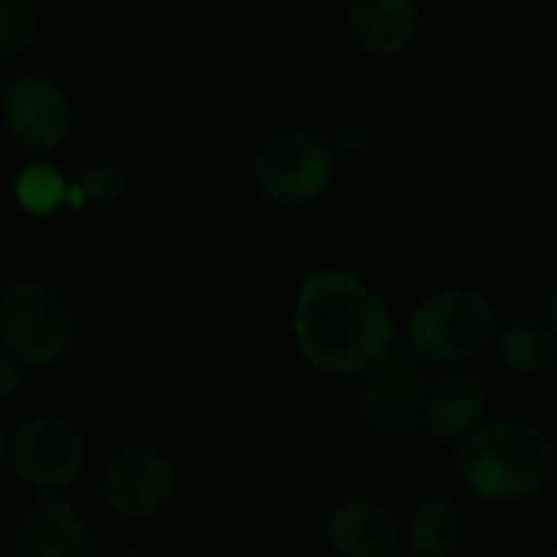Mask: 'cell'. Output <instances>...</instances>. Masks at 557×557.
Wrapping results in <instances>:
<instances>
[{
  "label": "cell",
  "instance_id": "obj_1",
  "mask_svg": "<svg viewBox=\"0 0 557 557\" xmlns=\"http://www.w3.org/2000/svg\"><path fill=\"white\" fill-rule=\"evenodd\" d=\"M290 333L317 375L362 379L395 352L398 320L372 284L343 268H320L297 287Z\"/></svg>",
  "mask_w": 557,
  "mask_h": 557
},
{
  "label": "cell",
  "instance_id": "obj_2",
  "mask_svg": "<svg viewBox=\"0 0 557 557\" xmlns=\"http://www.w3.org/2000/svg\"><path fill=\"white\" fill-rule=\"evenodd\" d=\"M454 470L480 506L516 509L555 483L557 444L532 418L483 421L454 447Z\"/></svg>",
  "mask_w": 557,
  "mask_h": 557
},
{
  "label": "cell",
  "instance_id": "obj_3",
  "mask_svg": "<svg viewBox=\"0 0 557 557\" xmlns=\"http://www.w3.org/2000/svg\"><path fill=\"white\" fill-rule=\"evenodd\" d=\"M496 304L463 284H444L428 290L405 320L408 349L437 369H457L480 359L499 330Z\"/></svg>",
  "mask_w": 557,
  "mask_h": 557
},
{
  "label": "cell",
  "instance_id": "obj_4",
  "mask_svg": "<svg viewBox=\"0 0 557 557\" xmlns=\"http://www.w3.org/2000/svg\"><path fill=\"white\" fill-rule=\"evenodd\" d=\"M75 310L46 281H16L0 294V349L23 369L62 362L75 343Z\"/></svg>",
  "mask_w": 557,
  "mask_h": 557
},
{
  "label": "cell",
  "instance_id": "obj_5",
  "mask_svg": "<svg viewBox=\"0 0 557 557\" xmlns=\"http://www.w3.org/2000/svg\"><path fill=\"white\" fill-rule=\"evenodd\" d=\"M336 166L326 137L307 127L271 131L251 153L255 186L281 206H307L326 196Z\"/></svg>",
  "mask_w": 557,
  "mask_h": 557
},
{
  "label": "cell",
  "instance_id": "obj_6",
  "mask_svg": "<svg viewBox=\"0 0 557 557\" xmlns=\"http://www.w3.org/2000/svg\"><path fill=\"white\" fill-rule=\"evenodd\" d=\"M88 467L85 431L52 411L29 414L10 431L7 470L36 496H62L78 483Z\"/></svg>",
  "mask_w": 557,
  "mask_h": 557
},
{
  "label": "cell",
  "instance_id": "obj_7",
  "mask_svg": "<svg viewBox=\"0 0 557 557\" xmlns=\"http://www.w3.org/2000/svg\"><path fill=\"white\" fill-rule=\"evenodd\" d=\"M180 490L173 457L153 444H127L114 450L101 470L98 496L121 522H150L163 516Z\"/></svg>",
  "mask_w": 557,
  "mask_h": 557
},
{
  "label": "cell",
  "instance_id": "obj_8",
  "mask_svg": "<svg viewBox=\"0 0 557 557\" xmlns=\"http://www.w3.org/2000/svg\"><path fill=\"white\" fill-rule=\"evenodd\" d=\"M3 557H101V548L75 503L65 496H36L13 512Z\"/></svg>",
  "mask_w": 557,
  "mask_h": 557
},
{
  "label": "cell",
  "instance_id": "obj_9",
  "mask_svg": "<svg viewBox=\"0 0 557 557\" xmlns=\"http://www.w3.org/2000/svg\"><path fill=\"white\" fill-rule=\"evenodd\" d=\"M362 379H366V385H362L359 411H362L366 428L375 437L405 441V437H414L418 431H424L421 411H424L428 379L414 362L392 352Z\"/></svg>",
  "mask_w": 557,
  "mask_h": 557
},
{
  "label": "cell",
  "instance_id": "obj_10",
  "mask_svg": "<svg viewBox=\"0 0 557 557\" xmlns=\"http://www.w3.org/2000/svg\"><path fill=\"white\" fill-rule=\"evenodd\" d=\"M0 121L10 140L23 150H55L72 131V101L46 75L29 72L13 78L0 95Z\"/></svg>",
  "mask_w": 557,
  "mask_h": 557
},
{
  "label": "cell",
  "instance_id": "obj_11",
  "mask_svg": "<svg viewBox=\"0 0 557 557\" xmlns=\"http://www.w3.org/2000/svg\"><path fill=\"white\" fill-rule=\"evenodd\" d=\"M323 542L336 557H395L405 545V522L372 496H346L323 516Z\"/></svg>",
  "mask_w": 557,
  "mask_h": 557
},
{
  "label": "cell",
  "instance_id": "obj_12",
  "mask_svg": "<svg viewBox=\"0 0 557 557\" xmlns=\"http://www.w3.org/2000/svg\"><path fill=\"white\" fill-rule=\"evenodd\" d=\"M486 408H490V392L473 369L467 366L441 369V375L428 382L421 424L434 441L457 447L486 421Z\"/></svg>",
  "mask_w": 557,
  "mask_h": 557
},
{
  "label": "cell",
  "instance_id": "obj_13",
  "mask_svg": "<svg viewBox=\"0 0 557 557\" xmlns=\"http://www.w3.org/2000/svg\"><path fill=\"white\" fill-rule=\"evenodd\" d=\"M421 0H349L346 33L369 59H398L421 36Z\"/></svg>",
  "mask_w": 557,
  "mask_h": 557
},
{
  "label": "cell",
  "instance_id": "obj_14",
  "mask_svg": "<svg viewBox=\"0 0 557 557\" xmlns=\"http://www.w3.org/2000/svg\"><path fill=\"white\" fill-rule=\"evenodd\" d=\"M470 535L467 509L450 496L421 499L405 519V545L408 557H457Z\"/></svg>",
  "mask_w": 557,
  "mask_h": 557
},
{
  "label": "cell",
  "instance_id": "obj_15",
  "mask_svg": "<svg viewBox=\"0 0 557 557\" xmlns=\"http://www.w3.org/2000/svg\"><path fill=\"white\" fill-rule=\"evenodd\" d=\"M493 349L499 366L519 379L545 375L557 366V333L545 313H516L499 323Z\"/></svg>",
  "mask_w": 557,
  "mask_h": 557
},
{
  "label": "cell",
  "instance_id": "obj_16",
  "mask_svg": "<svg viewBox=\"0 0 557 557\" xmlns=\"http://www.w3.org/2000/svg\"><path fill=\"white\" fill-rule=\"evenodd\" d=\"M69 186L52 163H29L13 180V199L29 215H52L69 206Z\"/></svg>",
  "mask_w": 557,
  "mask_h": 557
},
{
  "label": "cell",
  "instance_id": "obj_17",
  "mask_svg": "<svg viewBox=\"0 0 557 557\" xmlns=\"http://www.w3.org/2000/svg\"><path fill=\"white\" fill-rule=\"evenodd\" d=\"M127 193V176L114 166V163H88L78 170V176L72 180L69 186V206L72 209H82L85 202H117L121 196Z\"/></svg>",
  "mask_w": 557,
  "mask_h": 557
},
{
  "label": "cell",
  "instance_id": "obj_18",
  "mask_svg": "<svg viewBox=\"0 0 557 557\" xmlns=\"http://www.w3.org/2000/svg\"><path fill=\"white\" fill-rule=\"evenodd\" d=\"M326 144L336 163H362L379 150V127L366 117H346L330 131Z\"/></svg>",
  "mask_w": 557,
  "mask_h": 557
},
{
  "label": "cell",
  "instance_id": "obj_19",
  "mask_svg": "<svg viewBox=\"0 0 557 557\" xmlns=\"http://www.w3.org/2000/svg\"><path fill=\"white\" fill-rule=\"evenodd\" d=\"M36 33V10L29 0H0V62L29 46Z\"/></svg>",
  "mask_w": 557,
  "mask_h": 557
},
{
  "label": "cell",
  "instance_id": "obj_20",
  "mask_svg": "<svg viewBox=\"0 0 557 557\" xmlns=\"http://www.w3.org/2000/svg\"><path fill=\"white\" fill-rule=\"evenodd\" d=\"M23 366L0 349V405H7L10 398H16V392L23 388Z\"/></svg>",
  "mask_w": 557,
  "mask_h": 557
},
{
  "label": "cell",
  "instance_id": "obj_21",
  "mask_svg": "<svg viewBox=\"0 0 557 557\" xmlns=\"http://www.w3.org/2000/svg\"><path fill=\"white\" fill-rule=\"evenodd\" d=\"M545 317H548V323L555 326V333H557V281L552 284V290H548V300H545Z\"/></svg>",
  "mask_w": 557,
  "mask_h": 557
},
{
  "label": "cell",
  "instance_id": "obj_22",
  "mask_svg": "<svg viewBox=\"0 0 557 557\" xmlns=\"http://www.w3.org/2000/svg\"><path fill=\"white\" fill-rule=\"evenodd\" d=\"M10 463V431L0 424V470H7Z\"/></svg>",
  "mask_w": 557,
  "mask_h": 557
},
{
  "label": "cell",
  "instance_id": "obj_23",
  "mask_svg": "<svg viewBox=\"0 0 557 557\" xmlns=\"http://www.w3.org/2000/svg\"><path fill=\"white\" fill-rule=\"evenodd\" d=\"M108 557H153V555H147V552H114V555H108Z\"/></svg>",
  "mask_w": 557,
  "mask_h": 557
},
{
  "label": "cell",
  "instance_id": "obj_24",
  "mask_svg": "<svg viewBox=\"0 0 557 557\" xmlns=\"http://www.w3.org/2000/svg\"><path fill=\"white\" fill-rule=\"evenodd\" d=\"M542 557H557V545H552V548H548Z\"/></svg>",
  "mask_w": 557,
  "mask_h": 557
},
{
  "label": "cell",
  "instance_id": "obj_25",
  "mask_svg": "<svg viewBox=\"0 0 557 557\" xmlns=\"http://www.w3.org/2000/svg\"><path fill=\"white\" fill-rule=\"evenodd\" d=\"M0 95H3V85H0Z\"/></svg>",
  "mask_w": 557,
  "mask_h": 557
},
{
  "label": "cell",
  "instance_id": "obj_26",
  "mask_svg": "<svg viewBox=\"0 0 557 557\" xmlns=\"http://www.w3.org/2000/svg\"><path fill=\"white\" fill-rule=\"evenodd\" d=\"M395 557H408V555H395Z\"/></svg>",
  "mask_w": 557,
  "mask_h": 557
}]
</instances>
